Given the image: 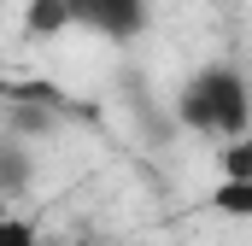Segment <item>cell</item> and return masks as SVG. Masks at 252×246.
<instances>
[{"label":"cell","mask_w":252,"mask_h":246,"mask_svg":"<svg viewBox=\"0 0 252 246\" xmlns=\"http://www.w3.org/2000/svg\"><path fill=\"white\" fill-rule=\"evenodd\" d=\"M0 246H41V229L18 211H0Z\"/></svg>","instance_id":"cell-5"},{"label":"cell","mask_w":252,"mask_h":246,"mask_svg":"<svg viewBox=\"0 0 252 246\" xmlns=\"http://www.w3.org/2000/svg\"><path fill=\"white\" fill-rule=\"evenodd\" d=\"M205 205L223 211V217H235V223H252V176H241V182H217Z\"/></svg>","instance_id":"cell-4"},{"label":"cell","mask_w":252,"mask_h":246,"mask_svg":"<svg viewBox=\"0 0 252 246\" xmlns=\"http://www.w3.org/2000/svg\"><path fill=\"white\" fill-rule=\"evenodd\" d=\"M64 30H76L64 0H30V6H24V35H30V41H59Z\"/></svg>","instance_id":"cell-3"},{"label":"cell","mask_w":252,"mask_h":246,"mask_svg":"<svg viewBox=\"0 0 252 246\" xmlns=\"http://www.w3.org/2000/svg\"><path fill=\"white\" fill-rule=\"evenodd\" d=\"M64 6H70V24L76 30H94L106 41L141 35L147 30V12H153V0H64Z\"/></svg>","instance_id":"cell-2"},{"label":"cell","mask_w":252,"mask_h":246,"mask_svg":"<svg viewBox=\"0 0 252 246\" xmlns=\"http://www.w3.org/2000/svg\"><path fill=\"white\" fill-rule=\"evenodd\" d=\"M176 118L188 123L193 135H211V141H241L252 135V82L235 64H205L193 70L176 94Z\"/></svg>","instance_id":"cell-1"}]
</instances>
